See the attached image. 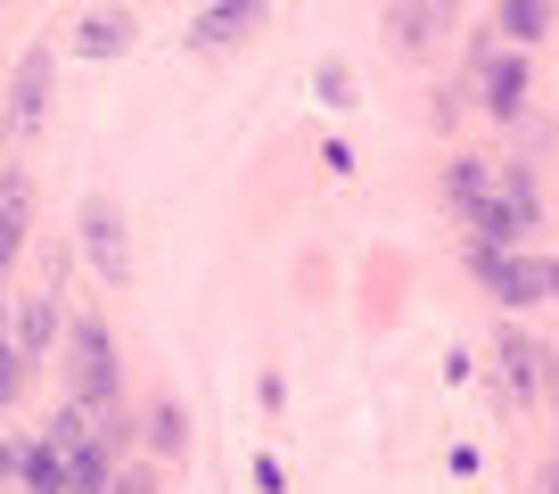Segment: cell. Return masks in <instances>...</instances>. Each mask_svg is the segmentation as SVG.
<instances>
[{
  "label": "cell",
  "instance_id": "cell-6",
  "mask_svg": "<svg viewBox=\"0 0 559 494\" xmlns=\"http://www.w3.org/2000/svg\"><path fill=\"white\" fill-rule=\"evenodd\" d=\"M25 247V174H0V272L17 264Z\"/></svg>",
  "mask_w": 559,
  "mask_h": 494
},
{
  "label": "cell",
  "instance_id": "cell-13",
  "mask_svg": "<svg viewBox=\"0 0 559 494\" xmlns=\"http://www.w3.org/2000/svg\"><path fill=\"white\" fill-rule=\"evenodd\" d=\"M386 25L403 50H428V0H386Z\"/></svg>",
  "mask_w": 559,
  "mask_h": 494
},
{
  "label": "cell",
  "instance_id": "cell-16",
  "mask_svg": "<svg viewBox=\"0 0 559 494\" xmlns=\"http://www.w3.org/2000/svg\"><path fill=\"white\" fill-rule=\"evenodd\" d=\"M321 99H330V107H354V74H346V67H321Z\"/></svg>",
  "mask_w": 559,
  "mask_h": 494
},
{
  "label": "cell",
  "instance_id": "cell-4",
  "mask_svg": "<svg viewBox=\"0 0 559 494\" xmlns=\"http://www.w3.org/2000/svg\"><path fill=\"white\" fill-rule=\"evenodd\" d=\"M83 231H91V264H99V281H116L123 289V223H116V207H107V198H91L83 207Z\"/></svg>",
  "mask_w": 559,
  "mask_h": 494
},
{
  "label": "cell",
  "instance_id": "cell-9",
  "mask_svg": "<svg viewBox=\"0 0 559 494\" xmlns=\"http://www.w3.org/2000/svg\"><path fill=\"white\" fill-rule=\"evenodd\" d=\"M58 454H67V494H107V454L99 445H58Z\"/></svg>",
  "mask_w": 559,
  "mask_h": 494
},
{
  "label": "cell",
  "instance_id": "cell-8",
  "mask_svg": "<svg viewBox=\"0 0 559 494\" xmlns=\"http://www.w3.org/2000/svg\"><path fill=\"white\" fill-rule=\"evenodd\" d=\"M17 470H25V486H34V494H67V454H58V437L25 445V454H17Z\"/></svg>",
  "mask_w": 559,
  "mask_h": 494
},
{
  "label": "cell",
  "instance_id": "cell-12",
  "mask_svg": "<svg viewBox=\"0 0 559 494\" xmlns=\"http://www.w3.org/2000/svg\"><path fill=\"white\" fill-rule=\"evenodd\" d=\"M123 42H132V25H123V17H91L83 34H74V50H83V58H116Z\"/></svg>",
  "mask_w": 559,
  "mask_h": 494
},
{
  "label": "cell",
  "instance_id": "cell-2",
  "mask_svg": "<svg viewBox=\"0 0 559 494\" xmlns=\"http://www.w3.org/2000/svg\"><path fill=\"white\" fill-rule=\"evenodd\" d=\"M74 396H83V404H107V396H116V354H107V330L99 321H74Z\"/></svg>",
  "mask_w": 559,
  "mask_h": 494
},
{
  "label": "cell",
  "instance_id": "cell-14",
  "mask_svg": "<svg viewBox=\"0 0 559 494\" xmlns=\"http://www.w3.org/2000/svg\"><path fill=\"white\" fill-rule=\"evenodd\" d=\"M50 346V305H25V321H17V354H41Z\"/></svg>",
  "mask_w": 559,
  "mask_h": 494
},
{
  "label": "cell",
  "instance_id": "cell-10",
  "mask_svg": "<svg viewBox=\"0 0 559 494\" xmlns=\"http://www.w3.org/2000/svg\"><path fill=\"white\" fill-rule=\"evenodd\" d=\"M502 34L519 42V50L543 42V34H551V0H502Z\"/></svg>",
  "mask_w": 559,
  "mask_h": 494
},
{
  "label": "cell",
  "instance_id": "cell-7",
  "mask_svg": "<svg viewBox=\"0 0 559 494\" xmlns=\"http://www.w3.org/2000/svg\"><path fill=\"white\" fill-rule=\"evenodd\" d=\"M41 91H50V50H34L17 67V107H9V124H17V132H34L41 124Z\"/></svg>",
  "mask_w": 559,
  "mask_h": 494
},
{
  "label": "cell",
  "instance_id": "cell-5",
  "mask_svg": "<svg viewBox=\"0 0 559 494\" xmlns=\"http://www.w3.org/2000/svg\"><path fill=\"white\" fill-rule=\"evenodd\" d=\"M477 91H486V107H493V116H519V99H526V67H519V58H486V67H477Z\"/></svg>",
  "mask_w": 559,
  "mask_h": 494
},
{
  "label": "cell",
  "instance_id": "cell-3",
  "mask_svg": "<svg viewBox=\"0 0 559 494\" xmlns=\"http://www.w3.org/2000/svg\"><path fill=\"white\" fill-rule=\"evenodd\" d=\"M255 25H263V0H214L206 17L190 25V42H198V50H230V42L255 34Z\"/></svg>",
  "mask_w": 559,
  "mask_h": 494
},
{
  "label": "cell",
  "instance_id": "cell-17",
  "mask_svg": "<svg viewBox=\"0 0 559 494\" xmlns=\"http://www.w3.org/2000/svg\"><path fill=\"white\" fill-rule=\"evenodd\" d=\"M0 470H9V445H0Z\"/></svg>",
  "mask_w": 559,
  "mask_h": 494
},
{
  "label": "cell",
  "instance_id": "cell-1",
  "mask_svg": "<svg viewBox=\"0 0 559 494\" xmlns=\"http://www.w3.org/2000/svg\"><path fill=\"white\" fill-rule=\"evenodd\" d=\"M469 272L510 305H535V297H559V264H535V256H510V247H469Z\"/></svg>",
  "mask_w": 559,
  "mask_h": 494
},
{
  "label": "cell",
  "instance_id": "cell-15",
  "mask_svg": "<svg viewBox=\"0 0 559 494\" xmlns=\"http://www.w3.org/2000/svg\"><path fill=\"white\" fill-rule=\"evenodd\" d=\"M17 388H25V354L9 346V338H0V404H9V396H17Z\"/></svg>",
  "mask_w": 559,
  "mask_h": 494
},
{
  "label": "cell",
  "instance_id": "cell-11",
  "mask_svg": "<svg viewBox=\"0 0 559 494\" xmlns=\"http://www.w3.org/2000/svg\"><path fill=\"white\" fill-rule=\"evenodd\" d=\"M502 370H510V388H519V396H535L543 388V346H535V338H502Z\"/></svg>",
  "mask_w": 559,
  "mask_h": 494
}]
</instances>
